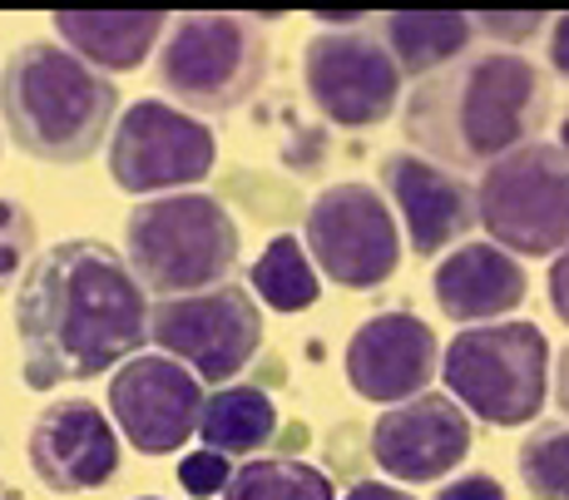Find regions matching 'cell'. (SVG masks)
<instances>
[{
	"label": "cell",
	"instance_id": "cell-32",
	"mask_svg": "<svg viewBox=\"0 0 569 500\" xmlns=\"http://www.w3.org/2000/svg\"><path fill=\"white\" fill-rule=\"evenodd\" d=\"M560 144H565V154H569V114L560 119Z\"/></svg>",
	"mask_w": 569,
	"mask_h": 500
},
{
	"label": "cell",
	"instance_id": "cell-27",
	"mask_svg": "<svg viewBox=\"0 0 569 500\" xmlns=\"http://www.w3.org/2000/svg\"><path fill=\"white\" fill-rule=\"evenodd\" d=\"M436 500H506V486L496 481L490 471H470V476H456V481H446Z\"/></svg>",
	"mask_w": 569,
	"mask_h": 500
},
{
	"label": "cell",
	"instance_id": "cell-19",
	"mask_svg": "<svg viewBox=\"0 0 569 500\" xmlns=\"http://www.w3.org/2000/svg\"><path fill=\"white\" fill-rule=\"evenodd\" d=\"M381 40L397 56L401 74H431L470 50L476 16L466 10H391L381 20Z\"/></svg>",
	"mask_w": 569,
	"mask_h": 500
},
{
	"label": "cell",
	"instance_id": "cell-3",
	"mask_svg": "<svg viewBox=\"0 0 569 500\" xmlns=\"http://www.w3.org/2000/svg\"><path fill=\"white\" fill-rule=\"evenodd\" d=\"M0 119L40 164H84L104 149L119 119V90L60 40L10 50L0 70Z\"/></svg>",
	"mask_w": 569,
	"mask_h": 500
},
{
	"label": "cell",
	"instance_id": "cell-1",
	"mask_svg": "<svg viewBox=\"0 0 569 500\" xmlns=\"http://www.w3.org/2000/svg\"><path fill=\"white\" fill-rule=\"evenodd\" d=\"M149 288L100 238H64L16 282L20 377L30 391L94 382L149 342Z\"/></svg>",
	"mask_w": 569,
	"mask_h": 500
},
{
	"label": "cell",
	"instance_id": "cell-18",
	"mask_svg": "<svg viewBox=\"0 0 569 500\" xmlns=\"http://www.w3.org/2000/svg\"><path fill=\"white\" fill-rule=\"evenodd\" d=\"M54 36L60 46H70L80 60H90L94 70L104 74H129L139 70L149 56L159 50L163 30H169V16L163 10H54Z\"/></svg>",
	"mask_w": 569,
	"mask_h": 500
},
{
	"label": "cell",
	"instance_id": "cell-9",
	"mask_svg": "<svg viewBox=\"0 0 569 500\" xmlns=\"http://www.w3.org/2000/svg\"><path fill=\"white\" fill-rule=\"evenodd\" d=\"M104 159L119 189L134 199H154V193L199 189L218 164V134L183 104L134 100L109 129Z\"/></svg>",
	"mask_w": 569,
	"mask_h": 500
},
{
	"label": "cell",
	"instance_id": "cell-20",
	"mask_svg": "<svg viewBox=\"0 0 569 500\" xmlns=\"http://www.w3.org/2000/svg\"><path fill=\"white\" fill-rule=\"evenodd\" d=\"M278 437V407L262 387L223 382L203 401L199 441L223 456H258L262 446Z\"/></svg>",
	"mask_w": 569,
	"mask_h": 500
},
{
	"label": "cell",
	"instance_id": "cell-10",
	"mask_svg": "<svg viewBox=\"0 0 569 500\" xmlns=\"http://www.w3.org/2000/svg\"><path fill=\"white\" fill-rule=\"evenodd\" d=\"M149 342L193 367L203 382H233L262 347V312L253 288H238L228 278L203 292L159 298L149 312Z\"/></svg>",
	"mask_w": 569,
	"mask_h": 500
},
{
	"label": "cell",
	"instance_id": "cell-26",
	"mask_svg": "<svg viewBox=\"0 0 569 500\" xmlns=\"http://www.w3.org/2000/svg\"><path fill=\"white\" fill-rule=\"evenodd\" d=\"M540 26H550L540 10H480L476 16V30H486V36H496V40H510V46L540 36Z\"/></svg>",
	"mask_w": 569,
	"mask_h": 500
},
{
	"label": "cell",
	"instance_id": "cell-4",
	"mask_svg": "<svg viewBox=\"0 0 569 500\" xmlns=\"http://www.w3.org/2000/svg\"><path fill=\"white\" fill-rule=\"evenodd\" d=\"M124 258L154 298H183L233 278L243 258V233L218 193H154L129 209Z\"/></svg>",
	"mask_w": 569,
	"mask_h": 500
},
{
	"label": "cell",
	"instance_id": "cell-16",
	"mask_svg": "<svg viewBox=\"0 0 569 500\" xmlns=\"http://www.w3.org/2000/svg\"><path fill=\"white\" fill-rule=\"evenodd\" d=\"M347 382L371 407H397L407 397L431 391V377L441 372V342L431 322L411 312H377L347 337Z\"/></svg>",
	"mask_w": 569,
	"mask_h": 500
},
{
	"label": "cell",
	"instance_id": "cell-28",
	"mask_svg": "<svg viewBox=\"0 0 569 500\" xmlns=\"http://www.w3.org/2000/svg\"><path fill=\"white\" fill-rule=\"evenodd\" d=\"M550 308H555V318L569 328V248H560L555 263H550Z\"/></svg>",
	"mask_w": 569,
	"mask_h": 500
},
{
	"label": "cell",
	"instance_id": "cell-25",
	"mask_svg": "<svg viewBox=\"0 0 569 500\" xmlns=\"http://www.w3.org/2000/svg\"><path fill=\"white\" fill-rule=\"evenodd\" d=\"M233 471H238L233 456L213 451V446H199V451H183V461H179V486H183L189 496H199V500H213V496L228 491Z\"/></svg>",
	"mask_w": 569,
	"mask_h": 500
},
{
	"label": "cell",
	"instance_id": "cell-2",
	"mask_svg": "<svg viewBox=\"0 0 569 500\" xmlns=\"http://www.w3.org/2000/svg\"><path fill=\"white\" fill-rule=\"evenodd\" d=\"M550 114V80L516 50H486L456 74H441L407 104V134L451 169L490 164L535 139Z\"/></svg>",
	"mask_w": 569,
	"mask_h": 500
},
{
	"label": "cell",
	"instance_id": "cell-17",
	"mask_svg": "<svg viewBox=\"0 0 569 500\" xmlns=\"http://www.w3.org/2000/svg\"><path fill=\"white\" fill-rule=\"evenodd\" d=\"M431 292L436 308L456 328H470V322L510 318L525 302V292H530V278H525V263L510 248H500L496 238H480V243H456L441 258Z\"/></svg>",
	"mask_w": 569,
	"mask_h": 500
},
{
	"label": "cell",
	"instance_id": "cell-12",
	"mask_svg": "<svg viewBox=\"0 0 569 500\" xmlns=\"http://www.w3.org/2000/svg\"><path fill=\"white\" fill-rule=\"evenodd\" d=\"M208 382L169 352H134L109 377V417L139 456H173L199 437Z\"/></svg>",
	"mask_w": 569,
	"mask_h": 500
},
{
	"label": "cell",
	"instance_id": "cell-21",
	"mask_svg": "<svg viewBox=\"0 0 569 500\" xmlns=\"http://www.w3.org/2000/svg\"><path fill=\"white\" fill-rule=\"evenodd\" d=\"M248 288L272 312H308L322 298V273L298 233H278L248 268Z\"/></svg>",
	"mask_w": 569,
	"mask_h": 500
},
{
	"label": "cell",
	"instance_id": "cell-14",
	"mask_svg": "<svg viewBox=\"0 0 569 500\" xmlns=\"http://www.w3.org/2000/svg\"><path fill=\"white\" fill-rule=\"evenodd\" d=\"M381 193L397 209L407 248L416 258L446 253L451 243L470 238V228H480V203L466 173L431 154H411V149L387 154L381 159Z\"/></svg>",
	"mask_w": 569,
	"mask_h": 500
},
{
	"label": "cell",
	"instance_id": "cell-34",
	"mask_svg": "<svg viewBox=\"0 0 569 500\" xmlns=\"http://www.w3.org/2000/svg\"><path fill=\"white\" fill-rule=\"evenodd\" d=\"M139 500H163V496H139Z\"/></svg>",
	"mask_w": 569,
	"mask_h": 500
},
{
	"label": "cell",
	"instance_id": "cell-7",
	"mask_svg": "<svg viewBox=\"0 0 569 500\" xmlns=\"http://www.w3.org/2000/svg\"><path fill=\"white\" fill-rule=\"evenodd\" d=\"M480 228L516 258L569 248V154L560 139H525L490 159L476 183Z\"/></svg>",
	"mask_w": 569,
	"mask_h": 500
},
{
	"label": "cell",
	"instance_id": "cell-24",
	"mask_svg": "<svg viewBox=\"0 0 569 500\" xmlns=\"http://www.w3.org/2000/svg\"><path fill=\"white\" fill-rule=\"evenodd\" d=\"M30 263H36V219L26 203L0 193V292H16Z\"/></svg>",
	"mask_w": 569,
	"mask_h": 500
},
{
	"label": "cell",
	"instance_id": "cell-6",
	"mask_svg": "<svg viewBox=\"0 0 569 500\" xmlns=\"http://www.w3.org/2000/svg\"><path fill=\"white\" fill-rule=\"evenodd\" d=\"M268 80V36L238 10H193L159 40V84L193 114H228Z\"/></svg>",
	"mask_w": 569,
	"mask_h": 500
},
{
	"label": "cell",
	"instance_id": "cell-29",
	"mask_svg": "<svg viewBox=\"0 0 569 500\" xmlns=\"http://www.w3.org/2000/svg\"><path fill=\"white\" fill-rule=\"evenodd\" d=\"M545 56H550V70L569 80V10L550 20V40H545Z\"/></svg>",
	"mask_w": 569,
	"mask_h": 500
},
{
	"label": "cell",
	"instance_id": "cell-15",
	"mask_svg": "<svg viewBox=\"0 0 569 500\" xmlns=\"http://www.w3.org/2000/svg\"><path fill=\"white\" fill-rule=\"evenodd\" d=\"M119 441L124 437H119L114 417H104L94 401L60 397L30 427V471L54 496L104 491L119 476V461H124Z\"/></svg>",
	"mask_w": 569,
	"mask_h": 500
},
{
	"label": "cell",
	"instance_id": "cell-23",
	"mask_svg": "<svg viewBox=\"0 0 569 500\" xmlns=\"http://www.w3.org/2000/svg\"><path fill=\"white\" fill-rule=\"evenodd\" d=\"M520 486L530 500H569V427H535L520 441Z\"/></svg>",
	"mask_w": 569,
	"mask_h": 500
},
{
	"label": "cell",
	"instance_id": "cell-8",
	"mask_svg": "<svg viewBox=\"0 0 569 500\" xmlns=\"http://www.w3.org/2000/svg\"><path fill=\"white\" fill-rule=\"evenodd\" d=\"M302 243H308L317 273L342 292L381 288L387 278H397L401 253H407V233H401L391 199H381L377 183L362 179L317 193L302 219Z\"/></svg>",
	"mask_w": 569,
	"mask_h": 500
},
{
	"label": "cell",
	"instance_id": "cell-31",
	"mask_svg": "<svg viewBox=\"0 0 569 500\" xmlns=\"http://www.w3.org/2000/svg\"><path fill=\"white\" fill-rule=\"evenodd\" d=\"M555 407L569 417V347L555 357Z\"/></svg>",
	"mask_w": 569,
	"mask_h": 500
},
{
	"label": "cell",
	"instance_id": "cell-30",
	"mask_svg": "<svg viewBox=\"0 0 569 500\" xmlns=\"http://www.w3.org/2000/svg\"><path fill=\"white\" fill-rule=\"evenodd\" d=\"M342 500H416V496L407 486H391V481H357Z\"/></svg>",
	"mask_w": 569,
	"mask_h": 500
},
{
	"label": "cell",
	"instance_id": "cell-11",
	"mask_svg": "<svg viewBox=\"0 0 569 500\" xmlns=\"http://www.w3.org/2000/svg\"><path fill=\"white\" fill-rule=\"evenodd\" d=\"M401 64L387 40L362 30H322L302 50V84L332 129H377L401 100Z\"/></svg>",
	"mask_w": 569,
	"mask_h": 500
},
{
	"label": "cell",
	"instance_id": "cell-5",
	"mask_svg": "<svg viewBox=\"0 0 569 500\" xmlns=\"http://www.w3.org/2000/svg\"><path fill=\"white\" fill-rule=\"evenodd\" d=\"M446 391L486 427H530L550 401V337L525 318L470 322L441 352Z\"/></svg>",
	"mask_w": 569,
	"mask_h": 500
},
{
	"label": "cell",
	"instance_id": "cell-13",
	"mask_svg": "<svg viewBox=\"0 0 569 500\" xmlns=\"http://www.w3.org/2000/svg\"><path fill=\"white\" fill-rule=\"evenodd\" d=\"M470 446H476V427L451 391L407 397L381 411L371 427V461L401 486H431L441 476H456Z\"/></svg>",
	"mask_w": 569,
	"mask_h": 500
},
{
	"label": "cell",
	"instance_id": "cell-22",
	"mask_svg": "<svg viewBox=\"0 0 569 500\" xmlns=\"http://www.w3.org/2000/svg\"><path fill=\"white\" fill-rule=\"evenodd\" d=\"M218 500H337V486L327 471L292 456H253L238 466L228 491Z\"/></svg>",
	"mask_w": 569,
	"mask_h": 500
},
{
	"label": "cell",
	"instance_id": "cell-33",
	"mask_svg": "<svg viewBox=\"0 0 569 500\" xmlns=\"http://www.w3.org/2000/svg\"><path fill=\"white\" fill-rule=\"evenodd\" d=\"M0 500H20V496H16V491H10V486H6V481H0Z\"/></svg>",
	"mask_w": 569,
	"mask_h": 500
}]
</instances>
